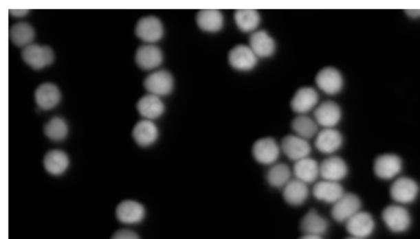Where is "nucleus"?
Returning a JSON list of instances; mask_svg holds the SVG:
<instances>
[{"label":"nucleus","instance_id":"4be33fe9","mask_svg":"<svg viewBox=\"0 0 420 239\" xmlns=\"http://www.w3.org/2000/svg\"><path fill=\"white\" fill-rule=\"evenodd\" d=\"M328 228V221L316 210L309 211L300 222V229L304 234L322 236Z\"/></svg>","mask_w":420,"mask_h":239},{"label":"nucleus","instance_id":"c9c22d12","mask_svg":"<svg viewBox=\"0 0 420 239\" xmlns=\"http://www.w3.org/2000/svg\"><path fill=\"white\" fill-rule=\"evenodd\" d=\"M27 12H28V10H10V14L15 16H23L27 14Z\"/></svg>","mask_w":420,"mask_h":239},{"label":"nucleus","instance_id":"bb28decb","mask_svg":"<svg viewBox=\"0 0 420 239\" xmlns=\"http://www.w3.org/2000/svg\"><path fill=\"white\" fill-rule=\"evenodd\" d=\"M137 110L148 120L158 118L164 112V105L159 97L154 95L143 96L137 102Z\"/></svg>","mask_w":420,"mask_h":239},{"label":"nucleus","instance_id":"e433bc0d","mask_svg":"<svg viewBox=\"0 0 420 239\" xmlns=\"http://www.w3.org/2000/svg\"><path fill=\"white\" fill-rule=\"evenodd\" d=\"M299 239H322V238L318 236H311V234H304V236Z\"/></svg>","mask_w":420,"mask_h":239},{"label":"nucleus","instance_id":"423d86ee","mask_svg":"<svg viewBox=\"0 0 420 239\" xmlns=\"http://www.w3.org/2000/svg\"><path fill=\"white\" fill-rule=\"evenodd\" d=\"M333 218L340 223L349 220L356 213L360 212L362 201L354 194H344L340 199L333 204Z\"/></svg>","mask_w":420,"mask_h":239},{"label":"nucleus","instance_id":"f704fd0d","mask_svg":"<svg viewBox=\"0 0 420 239\" xmlns=\"http://www.w3.org/2000/svg\"><path fill=\"white\" fill-rule=\"evenodd\" d=\"M406 14L412 19L420 18V10H406Z\"/></svg>","mask_w":420,"mask_h":239},{"label":"nucleus","instance_id":"412c9836","mask_svg":"<svg viewBox=\"0 0 420 239\" xmlns=\"http://www.w3.org/2000/svg\"><path fill=\"white\" fill-rule=\"evenodd\" d=\"M309 194L308 185L297 179H291L283 191L284 200L291 206L302 205L307 200Z\"/></svg>","mask_w":420,"mask_h":239},{"label":"nucleus","instance_id":"2eb2a0df","mask_svg":"<svg viewBox=\"0 0 420 239\" xmlns=\"http://www.w3.org/2000/svg\"><path fill=\"white\" fill-rule=\"evenodd\" d=\"M348 168L344 160L337 156H331L320 165V177L325 181L339 182L347 176Z\"/></svg>","mask_w":420,"mask_h":239},{"label":"nucleus","instance_id":"1a4fd4ad","mask_svg":"<svg viewBox=\"0 0 420 239\" xmlns=\"http://www.w3.org/2000/svg\"><path fill=\"white\" fill-rule=\"evenodd\" d=\"M281 149L290 160L300 161L311 155V146L307 139L296 135H288L282 140Z\"/></svg>","mask_w":420,"mask_h":239},{"label":"nucleus","instance_id":"c756f323","mask_svg":"<svg viewBox=\"0 0 420 239\" xmlns=\"http://www.w3.org/2000/svg\"><path fill=\"white\" fill-rule=\"evenodd\" d=\"M292 130L296 135L305 139H309L318 134V123L305 115H299L291 122Z\"/></svg>","mask_w":420,"mask_h":239},{"label":"nucleus","instance_id":"9d476101","mask_svg":"<svg viewBox=\"0 0 420 239\" xmlns=\"http://www.w3.org/2000/svg\"><path fill=\"white\" fill-rule=\"evenodd\" d=\"M135 32L139 39L147 43H155L163 37L164 27L158 18L148 16L138 21Z\"/></svg>","mask_w":420,"mask_h":239},{"label":"nucleus","instance_id":"0eeeda50","mask_svg":"<svg viewBox=\"0 0 420 239\" xmlns=\"http://www.w3.org/2000/svg\"><path fill=\"white\" fill-rule=\"evenodd\" d=\"M316 83L320 91L327 95H334L342 91L344 80L340 71L336 68L328 67L318 72Z\"/></svg>","mask_w":420,"mask_h":239},{"label":"nucleus","instance_id":"393cba45","mask_svg":"<svg viewBox=\"0 0 420 239\" xmlns=\"http://www.w3.org/2000/svg\"><path fill=\"white\" fill-rule=\"evenodd\" d=\"M197 23L203 32H218L221 31L224 25L223 15L219 10H201L197 15Z\"/></svg>","mask_w":420,"mask_h":239},{"label":"nucleus","instance_id":"f257e3e1","mask_svg":"<svg viewBox=\"0 0 420 239\" xmlns=\"http://www.w3.org/2000/svg\"><path fill=\"white\" fill-rule=\"evenodd\" d=\"M382 217L387 227L395 233L405 232L411 224L410 213L401 205H390L385 207Z\"/></svg>","mask_w":420,"mask_h":239},{"label":"nucleus","instance_id":"2f4dec72","mask_svg":"<svg viewBox=\"0 0 420 239\" xmlns=\"http://www.w3.org/2000/svg\"><path fill=\"white\" fill-rule=\"evenodd\" d=\"M266 178L271 186L283 189L291 179V170L286 164L275 163L267 172Z\"/></svg>","mask_w":420,"mask_h":239},{"label":"nucleus","instance_id":"dca6fc26","mask_svg":"<svg viewBox=\"0 0 420 239\" xmlns=\"http://www.w3.org/2000/svg\"><path fill=\"white\" fill-rule=\"evenodd\" d=\"M343 137L340 132L333 128H324L316 135V148L324 155H333L342 147Z\"/></svg>","mask_w":420,"mask_h":239},{"label":"nucleus","instance_id":"6ab92c4d","mask_svg":"<svg viewBox=\"0 0 420 239\" xmlns=\"http://www.w3.org/2000/svg\"><path fill=\"white\" fill-rule=\"evenodd\" d=\"M312 193L316 199L326 203L334 204L345 194L344 190L338 182L322 179L313 187Z\"/></svg>","mask_w":420,"mask_h":239},{"label":"nucleus","instance_id":"4c0bfd02","mask_svg":"<svg viewBox=\"0 0 420 239\" xmlns=\"http://www.w3.org/2000/svg\"><path fill=\"white\" fill-rule=\"evenodd\" d=\"M346 239H366V238H356V237H352L351 236V237L346 238Z\"/></svg>","mask_w":420,"mask_h":239},{"label":"nucleus","instance_id":"4468645a","mask_svg":"<svg viewBox=\"0 0 420 239\" xmlns=\"http://www.w3.org/2000/svg\"><path fill=\"white\" fill-rule=\"evenodd\" d=\"M318 125L324 128H333L342 118L340 106L333 101L322 102L313 113Z\"/></svg>","mask_w":420,"mask_h":239},{"label":"nucleus","instance_id":"a878e982","mask_svg":"<svg viewBox=\"0 0 420 239\" xmlns=\"http://www.w3.org/2000/svg\"><path fill=\"white\" fill-rule=\"evenodd\" d=\"M158 128L150 120L140 121L133 130V137L141 146H148L154 144L158 138Z\"/></svg>","mask_w":420,"mask_h":239},{"label":"nucleus","instance_id":"f8f14e48","mask_svg":"<svg viewBox=\"0 0 420 239\" xmlns=\"http://www.w3.org/2000/svg\"><path fill=\"white\" fill-rule=\"evenodd\" d=\"M375 223L373 216L366 212H359L346 222L347 232L352 237L366 238L375 229Z\"/></svg>","mask_w":420,"mask_h":239},{"label":"nucleus","instance_id":"5701e85b","mask_svg":"<svg viewBox=\"0 0 420 239\" xmlns=\"http://www.w3.org/2000/svg\"><path fill=\"white\" fill-rule=\"evenodd\" d=\"M61 93L56 85L44 83L37 88L35 93L36 104L41 109L50 110L58 104Z\"/></svg>","mask_w":420,"mask_h":239},{"label":"nucleus","instance_id":"6e6552de","mask_svg":"<svg viewBox=\"0 0 420 239\" xmlns=\"http://www.w3.org/2000/svg\"><path fill=\"white\" fill-rule=\"evenodd\" d=\"M228 62L234 69L241 71L253 70L258 63V57L249 45H239L228 54Z\"/></svg>","mask_w":420,"mask_h":239},{"label":"nucleus","instance_id":"a211bd4d","mask_svg":"<svg viewBox=\"0 0 420 239\" xmlns=\"http://www.w3.org/2000/svg\"><path fill=\"white\" fill-rule=\"evenodd\" d=\"M162 51L154 45L140 47L135 53V62L143 70H153L160 66L163 62Z\"/></svg>","mask_w":420,"mask_h":239},{"label":"nucleus","instance_id":"9b49d317","mask_svg":"<svg viewBox=\"0 0 420 239\" xmlns=\"http://www.w3.org/2000/svg\"><path fill=\"white\" fill-rule=\"evenodd\" d=\"M402 170V161L396 155H383L377 157L373 163V172L382 179H392Z\"/></svg>","mask_w":420,"mask_h":239},{"label":"nucleus","instance_id":"b1692460","mask_svg":"<svg viewBox=\"0 0 420 239\" xmlns=\"http://www.w3.org/2000/svg\"><path fill=\"white\" fill-rule=\"evenodd\" d=\"M294 173L296 179L309 185L316 182L320 176V165L315 159L305 157L295 162Z\"/></svg>","mask_w":420,"mask_h":239},{"label":"nucleus","instance_id":"39448f33","mask_svg":"<svg viewBox=\"0 0 420 239\" xmlns=\"http://www.w3.org/2000/svg\"><path fill=\"white\" fill-rule=\"evenodd\" d=\"M280 150L277 141L271 137L258 139L252 147L254 159L263 165H274L280 156Z\"/></svg>","mask_w":420,"mask_h":239},{"label":"nucleus","instance_id":"f03ea898","mask_svg":"<svg viewBox=\"0 0 420 239\" xmlns=\"http://www.w3.org/2000/svg\"><path fill=\"white\" fill-rule=\"evenodd\" d=\"M22 58L33 69L41 70L53 62L54 55L49 46L32 44L23 49Z\"/></svg>","mask_w":420,"mask_h":239},{"label":"nucleus","instance_id":"7c9ffc66","mask_svg":"<svg viewBox=\"0 0 420 239\" xmlns=\"http://www.w3.org/2000/svg\"><path fill=\"white\" fill-rule=\"evenodd\" d=\"M10 37L15 45L25 48L32 45L31 43L35 38V31L28 23H16L10 28Z\"/></svg>","mask_w":420,"mask_h":239},{"label":"nucleus","instance_id":"ddd939ff","mask_svg":"<svg viewBox=\"0 0 420 239\" xmlns=\"http://www.w3.org/2000/svg\"><path fill=\"white\" fill-rule=\"evenodd\" d=\"M319 102V95L312 87L300 88L295 93L291 101V108L294 112L305 115L316 108Z\"/></svg>","mask_w":420,"mask_h":239},{"label":"nucleus","instance_id":"20e7f679","mask_svg":"<svg viewBox=\"0 0 420 239\" xmlns=\"http://www.w3.org/2000/svg\"><path fill=\"white\" fill-rule=\"evenodd\" d=\"M144 87L151 95L158 97L168 95L174 87L173 76L166 70L153 72L144 81Z\"/></svg>","mask_w":420,"mask_h":239},{"label":"nucleus","instance_id":"473e14b6","mask_svg":"<svg viewBox=\"0 0 420 239\" xmlns=\"http://www.w3.org/2000/svg\"><path fill=\"white\" fill-rule=\"evenodd\" d=\"M45 134L47 137L54 141L65 139L69 133V127L65 120L61 117H54L50 119L45 126Z\"/></svg>","mask_w":420,"mask_h":239},{"label":"nucleus","instance_id":"72a5a7b5","mask_svg":"<svg viewBox=\"0 0 420 239\" xmlns=\"http://www.w3.org/2000/svg\"><path fill=\"white\" fill-rule=\"evenodd\" d=\"M111 239H140V238L137 234L130 229H120L113 234Z\"/></svg>","mask_w":420,"mask_h":239},{"label":"nucleus","instance_id":"c85d7f7f","mask_svg":"<svg viewBox=\"0 0 420 239\" xmlns=\"http://www.w3.org/2000/svg\"><path fill=\"white\" fill-rule=\"evenodd\" d=\"M69 157L61 150H51L46 153L44 159V166L50 174L57 176L65 172L69 168Z\"/></svg>","mask_w":420,"mask_h":239},{"label":"nucleus","instance_id":"f3484780","mask_svg":"<svg viewBox=\"0 0 420 239\" xmlns=\"http://www.w3.org/2000/svg\"><path fill=\"white\" fill-rule=\"evenodd\" d=\"M250 49L261 58H269L275 53L276 42L272 36L265 31H256L250 35L249 41Z\"/></svg>","mask_w":420,"mask_h":239},{"label":"nucleus","instance_id":"cd10ccee","mask_svg":"<svg viewBox=\"0 0 420 239\" xmlns=\"http://www.w3.org/2000/svg\"><path fill=\"white\" fill-rule=\"evenodd\" d=\"M234 20L237 27L245 33L256 32L261 23V15L254 10H236L234 14Z\"/></svg>","mask_w":420,"mask_h":239},{"label":"nucleus","instance_id":"aec40b11","mask_svg":"<svg viewBox=\"0 0 420 239\" xmlns=\"http://www.w3.org/2000/svg\"><path fill=\"white\" fill-rule=\"evenodd\" d=\"M145 216L143 205L133 200L122 201L116 208L118 220L125 224H135L141 221Z\"/></svg>","mask_w":420,"mask_h":239},{"label":"nucleus","instance_id":"7ed1b4c3","mask_svg":"<svg viewBox=\"0 0 420 239\" xmlns=\"http://www.w3.org/2000/svg\"><path fill=\"white\" fill-rule=\"evenodd\" d=\"M419 191L418 183L413 179L400 177L393 183L390 195L399 204H408L417 199Z\"/></svg>","mask_w":420,"mask_h":239}]
</instances>
